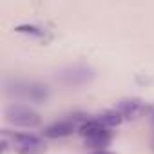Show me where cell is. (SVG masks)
<instances>
[{
	"label": "cell",
	"mask_w": 154,
	"mask_h": 154,
	"mask_svg": "<svg viewBox=\"0 0 154 154\" xmlns=\"http://www.w3.org/2000/svg\"><path fill=\"white\" fill-rule=\"evenodd\" d=\"M78 132L82 134L85 145L89 149H94L96 150H105V147L111 143V131H107V127L103 123H100L98 120H89V122H84L78 129Z\"/></svg>",
	"instance_id": "6da1fadb"
},
{
	"label": "cell",
	"mask_w": 154,
	"mask_h": 154,
	"mask_svg": "<svg viewBox=\"0 0 154 154\" xmlns=\"http://www.w3.org/2000/svg\"><path fill=\"white\" fill-rule=\"evenodd\" d=\"M4 116L8 120V123L11 125H17V127H26V129H33V127H38L42 118L40 114L31 109L29 105H24V103H11L6 107L4 111Z\"/></svg>",
	"instance_id": "7a4b0ae2"
},
{
	"label": "cell",
	"mask_w": 154,
	"mask_h": 154,
	"mask_svg": "<svg viewBox=\"0 0 154 154\" xmlns=\"http://www.w3.org/2000/svg\"><path fill=\"white\" fill-rule=\"evenodd\" d=\"M9 136H11L13 147L18 154H44L45 152V143L35 134L15 132V134H9Z\"/></svg>",
	"instance_id": "3957f363"
},
{
	"label": "cell",
	"mask_w": 154,
	"mask_h": 154,
	"mask_svg": "<svg viewBox=\"0 0 154 154\" xmlns=\"http://www.w3.org/2000/svg\"><path fill=\"white\" fill-rule=\"evenodd\" d=\"M62 82L65 85H72V87H78V85H85L89 84L93 78H94V72L91 67L87 65H74V67H69L62 72Z\"/></svg>",
	"instance_id": "277c9868"
},
{
	"label": "cell",
	"mask_w": 154,
	"mask_h": 154,
	"mask_svg": "<svg viewBox=\"0 0 154 154\" xmlns=\"http://www.w3.org/2000/svg\"><path fill=\"white\" fill-rule=\"evenodd\" d=\"M114 109L123 116V120H138V118H141L147 112V105L140 98H125V100H120Z\"/></svg>",
	"instance_id": "5b68a950"
},
{
	"label": "cell",
	"mask_w": 154,
	"mask_h": 154,
	"mask_svg": "<svg viewBox=\"0 0 154 154\" xmlns=\"http://www.w3.org/2000/svg\"><path fill=\"white\" fill-rule=\"evenodd\" d=\"M76 131V123L74 120H58V122H53L51 125H47L44 129V136L45 138H53V140H58V138H67L71 136L72 132Z\"/></svg>",
	"instance_id": "8992f818"
},
{
	"label": "cell",
	"mask_w": 154,
	"mask_h": 154,
	"mask_svg": "<svg viewBox=\"0 0 154 154\" xmlns=\"http://www.w3.org/2000/svg\"><path fill=\"white\" fill-rule=\"evenodd\" d=\"M17 93L22 94L24 98H29L33 102H44L47 98V87L45 85H38V84H26L22 87H17Z\"/></svg>",
	"instance_id": "52a82bcc"
},
{
	"label": "cell",
	"mask_w": 154,
	"mask_h": 154,
	"mask_svg": "<svg viewBox=\"0 0 154 154\" xmlns=\"http://www.w3.org/2000/svg\"><path fill=\"white\" fill-rule=\"evenodd\" d=\"M96 120L100 123H103L107 129H112V127H118L122 122H123V116L116 111V109H109V111H103L96 116Z\"/></svg>",
	"instance_id": "ba28073f"
},
{
	"label": "cell",
	"mask_w": 154,
	"mask_h": 154,
	"mask_svg": "<svg viewBox=\"0 0 154 154\" xmlns=\"http://www.w3.org/2000/svg\"><path fill=\"white\" fill-rule=\"evenodd\" d=\"M94 154H112V152H107V150H96Z\"/></svg>",
	"instance_id": "9c48e42d"
},
{
	"label": "cell",
	"mask_w": 154,
	"mask_h": 154,
	"mask_svg": "<svg viewBox=\"0 0 154 154\" xmlns=\"http://www.w3.org/2000/svg\"><path fill=\"white\" fill-rule=\"evenodd\" d=\"M152 122H154V107H152Z\"/></svg>",
	"instance_id": "30bf717a"
}]
</instances>
